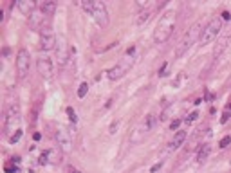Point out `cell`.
<instances>
[{
    "label": "cell",
    "instance_id": "13",
    "mask_svg": "<svg viewBox=\"0 0 231 173\" xmlns=\"http://www.w3.org/2000/svg\"><path fill=\"white\" fill-rule=\"evenodd\" d=\"M67 51H69V45L65 43V38H60L58 40V63H60V69H63L65 63L69 61Z\"/></svg>",
    "mask_w": 231,
    "mask_h": 173
},
{
    "label": "cell",
    "instance_id": "27",
    "mask_svg": "<svg viewBox=\"0 0 231 173\" xmlns=\"http://www.w3.org/2000/svg\"><path fill=\"white\" fill-rule=\"evenodd\" d=\"M179 124H181V119H175V121H172L170 128H172V130H175V128H179Z\"/></svg>",
    "mask_w": 231,
    "mask_h": 173
},
{
    "label": "cell",
    "instance_id": "20",
    "mask_svg": "<svg viewBox=\"0 0 231 173\" xmlns=\"http://www.w3.org/2000/svg\"><path fill=\"white\" fill-rule=\"evenodd\" d=\"M20 137H22V130H16L15 134H13V135H11V137H9V142H11V144H15V142H18V141H20Z\"/></svg>",
    "mask_w": 231,
    "mask_h": 173
},
{
    "label": "cell",
    "instance_id": "12",
    "mask_svg": "<svg viewBox=\"0 0 231 173\" xmlns=\"http://www.w3.org/2000/svg\"><path fill=\"white\" fill-rule=\"evenodd\" d=\"M36 69H38V72L42 77H45V79H51L53 77V61H51V58L40 56L36 59Z\"/></svg>",
    "mask_w": 231,
    "mask_h": 173
},
{
    "label": "cell",
    "instance_id": "2",
    "mask_svg": "<svg viewBox=\"0 0 231 173\" xmlns=\"http://www.w3.org/2000/svg\"><path fill=\"white\" fill-rule=\"evenodd\" d=\"M204 27H206V25H202V20H197L192 27L186 31V34L181 38L179 45H177V51H175V56L181 58L188 49H190V47H192L193 43H195V41H199V40H200V34H202V31H204Z\"/></svg>",
    "mask_w": 231,
    "mask_h": 173
},
{
    "label": "cell",
    "instance_id": "3",
    "mask_svg": "<svg viewBox=\"0 0 231 173\" xmlns=\"http://www.w3.org/2000/svg\"><path fill=\"white\" fill-rule=\"evenodd\" d=\"M81 7L97 22L99 27H107L108 25V11H107V5L99 0H81L79 2Z\"/></svg>",
    "mask_w": 231,
    "mask_h": 173
},
{
    "label": "cell",
    "instance_id": "17",
    "mask_svg": "<svg viewBox=\"0 0 231 173\" xmlns=\"http://www.w3.org/2000/svg\"><path fill=\"white\" fill-rule=\"evenodd\" d=\"M184 141H186V132H177V134H175V137L172 139V142H170V146L175 150V148H179V146H181Z\"/></svg>",
    "mask_w": 231,
    "mask_h": 173
},
{
    "label": "cell",
    "instance_id": "24",
    "mask_svg": "<svg viewBox=\"0 0 231 173\" xmlns=\"http://www.w3.org/2000/svg\"><path fill=\"white\" fill-rule=\"evenodd\" d=\"M117 128H119V121L116 119V121H112V124H110V128H108V134H116Z\"/></svg>",
    "mask_w": 231,
    "mask_h": 173
},
{
    "label": "cell",
    "instance_id": "18",
    "mask_svg": "<svg viewBox=\"0 0 231 173\" xmlns=\"http://www.w3.org/2000/svg\"><path fill=\"white\" fill-rule=\"evenodd\" d=\"M210 152H211V146H210V144H202L200 150H199V153H197V160H199V162H204V160L208 159Z\"/></svg>",
    "mask_w": 231,
    "mask_h": 173
},
{
    "label": "cell",
    "instance_id": "16",
    "mask_svg": "<svg viewBox=\"0 0 231 173\" xmlns=\"http://www.w3.org/2000/svg\"><path fill=\"white\" fill-rule=\"evenodd\" d=\"M38 9L49 18L54 11H56V2L54 0H45V2H38Z\"/></svg>",
    "mask_w": 231,
    "mask_h": 173
},
{
    "label": "cell",
    "instance_id": "10",
    "mask_svg": "<svg viewBox=\"0 0 231 173\" xmlns=\"http://www.w3.org/2000/svg\"><path fill=\"white\" fill-rule=\"evenodd\" d=\"M54 139H56L60 150H63V152H71L72 150V137L67 132L65 126H56L54 128Z\"/></svg>",
    "mask_w": 231,
    "mask_h": 173
},
{
    "label": "cell",
    "instance_id": "8",
    "mask_svg": "<svg viewBox=\"0 0 231 173\" xmlns=\"http://www.w3.org/2000/svg\"><path fill=\"white\" fill-rule=\"evenodd\" d=\"M58 45V38L54 36L51 25L45 27V23L42 25V31H40V49L42 51H51Z\"/></svg>",
    "mask_w": 231,
    "mask_h": 173
},
{
    "label": "cell",
    "instance_id": "7",
    "mask_svg": "<svg viewBox=\"0 0 231 173\" xmlns=\"http://www.w3.org/2000/svg\"><path fill=\"white\" fill-rule=\"evenodd\" d=\"M134 67V58L130 56H125L117 65H114L107 74H108V79H112V81H116V79H119V77H123L125 74H128L130 72V69Z\"/></svg>",
    "mask_w": 231,
    "mask_h": 173
},
{
    "label": "cell",
    "instance_id": "15",
    "mask_svg": "<svg viewBox=\"0 0 231 173\" xmlns=\"http://www.w3.org/2000/svg\"><path fill=\"white\" fill-rule=\"evenodd\" d=\"M45 18H47V16H45V15L40 11L38 7H36V9H35V11L29 15V25H31L33 29H38V27H42V25H43Z\"/></svg>",
    "mask_w": 231,
    "mask_h": 173
},
{
    "label": "cell",
    "instance_id": "5",
    "mask_svg": "<svg viewBox=\"0 0 231 173\" xmlns=\"http://www.w3.org/2000/svg\"><path fill=\"white\" fill-rule=\"evenodd\" d=\"M152 124H154V117H152V115H146V117L134 128V132L130 135V142H132V144L141 142V141L146 137V134L152 130Z\"/></svg>",
    "mask_w": 231,
    "mask_h": 173
},
{
    "label": "cell",
    "instance_id": "31",
    "mask_svg": "<svg viewBox=\"0 0 231 173\" xmlns=\"http://www.w3.org/2000/svg\"><path fill=\"white\" fill-rule=\"evenodd\" d=\"M222 18H224V20H229V18H231L229 13H228V11H224V13H222Z\"/></svg>",
    "mask_w": 231,
    "mask_h": 173
},
{
    "label": "cell",
    "instance_id": "21",
    "mask_svg": "<svg viewBox=\"0 0 231 173\" xmlns=\"http://www.w3.org/2000/svg\"><path fill=\"white\" fill-rule=\"evenodd\" d=\"M229 144H231V137H229V135H226V137L220 141V144H218V146H220V148H228Z\"/></svg>",
    "mask_w": 231,
    "mask_h": 173
},
{
    "label": "cell",
    "instance_id": "22",
    "mask_svg": "<svg viewBox=\"0 0 231 173\" xmlns=\"http://www.w3.org/2000/svg\"><path fill=\"white\" fill-rule=\"evenodd\" d=\"M38 162L40 164H47V162H49V152H43V153L40 155Z\"/></svg>",
    "mask_w": 231,
    "mask_h": 173
},
{
    "label": "cell",
    "instance_id": "1",
    "mask_svg": "<svg viewBox=\"0 0 231 173\" xmlns=\"http://www.w3.org/2000/svg\"><path fill=\"white\" fill-rule=\"evenodd\" d=\"M175 18H177V15H175L173 9L166 11V13L161 16V20H159V23H157V27H155V31H154V41L155 43H164L166 40L172 36L173 27H175Z\"/></svg>",
    "mask_w": 231,
    "mask_h": 173
},
{
    "label": "cell",
    "instance_id": "29",
    "mask_svg": "<svg viewBox=\"0 0 231 173\" xmlns=\"http://www.w3.org/2000/svg\"><path fill=\"white\" fill-rule=\"evenodd\" d=\"M18 168H15V166H6V173H13V171H16Z\"/></svg>",
    "mask_w": 231,
    "mask_h": 173
},
{
    "label": "cell",
    "instance_id": "23",
    "mask_svg": "<svg viewBox=\"0 0 231 173\" xmlns=\"http://www.w3.org/2000/svg\"><path fill=\"white\" fill-rule=\"evenodd\" d=\"M67 115H69V119H71L72 123H76V121H78V117H76V112H74V110H72L71 106L67 108Z\"/></svg>",
    "mask_w": 231,
    "mask_h": 173
},
{
    "label": "cell",
    "instance_id": "11",
    "mask_svg": "<svg viewBox=\"0 0 231 173\" xmlns=\"http://www.w3.org/2000/svg\"><path fill=\"white\" fill-rule=\"evenodd\" d=\"M166 5V2H148L141 11H139V16H137V23H145L152 18L155 11H161L163 7Z\"/></svg>",
    "mask_w": 231,
    "mask_h": 173
},
{
    "label": "cell",
    "instance_id": "25",
    "mask_svg": "<svg viewBox=\"0 0 231 173\" xmlns=\"http://www.w3.org/2000/svg\"><path fill=\"white\" fill-rule=\"evenodd\" d=\"M197 112H192V114L188 115V117H186V123H192V121H195V119H197Z\"/></svg>",
    "mask_w": 231,
    "mask_h": 173
},
{
    "label": "cell",
    "instance_id": "4",
    "mask_svg": "<svg viewBox=\"0 0 231 173\" xmlns=\"http://www.w3.org/2000/svg\"><path fill=\"white\" fill-rule=\"evenodd\" d=\"M18 124H20V108H18V105H11V106H9V110H7V114H6L4 134L11 137V134H13V132L20 130Z\"/></svg>",
    "mask_w": 231,
    "mask_h": 173
},
{
    "label": "cell",
    "instance_id": "14",
    "mask_svg": "<svg viewBox=\"0 0 231 173\" xmlns=\"http://www.w3.org/2000/svg\"><path fill=\"white\" fill-rule=\"evenodd\" d=\"M16 7L22 15H31L36 7H38V2H33V0H16Z\"/></svg>",
    "mask_w": 231,
    "mask_h": 173
},
{
    "label": "cell",
    "instance_id": "19",
    "mask_svg": "<svg viewBox=\"0 0 231 173\" xmlns=\"http://www.w3.org/2000/svg\"><path fill=\"white\" fill-rule=\"evenodd\" d=\"M87 92H89V85H87V83H81L79 88H78V97H85Z\"/></svg>",
    "mask_w": 231,
    "mask_h": 173
},
{
    "label": "cell",
    "instance_id": "32",
    "mask_svg": "<svg viewBox=\"0 0 231 173\" xmlns=\"http://www.w3.org/2000/svg\"><path fill=\"white\" fill-rule=\"evenodd\" d=\"M228 110H231V103H229V106H228Z\"/></svg>",
    "mask_w": 231,
    "mask_h": 173
},
{
    "label": "cell",
    "instance_id": "30",
    "mask_svg": "<svg viewBox=\"0 0 231 173\" xmlns=\"http://www.w3.org/2000/svg\"><path fill=\"white\" fill-rule=\"evenodd\" d=\"M164 69H166V63H163V67L159 69V76H164Z\"/></svg>",
    "mask_w": 231,
    "mask_h": 173
},
{
    "label": "cell",
    "instance_id": "9",
    "mask_svg": "<svg viewBox=\"0 0 231 173\" xmlns=\"http://www.w3.org/2000/svg\"><path fill=\"white\" fill-rule=\"evenodd\" d=\"M29 65H31V56L27 49H20L16 54V74L20 79H25L27 72H29Z\"/></svg>",
    "mask_w": 231,
    "mask_h": 173
},
{
    "label": "cell",
    "instance_id": "28",
    "mask_svg": "<svg viewBox=\"0 0 231 173\" xmlns=\"http://www.w3.org/2000/svg\"><path fill=\"white\" fill-rule=\"evenodd\" d=\"M229 115H231V110H226V112H224V115H222V119H220V121H222V123H226V121L229 119Z\"/></svg>",
    "mask_w": 231,
    "mask_h": 173
},
{
    "label": "cell",
    "instance_id": "6",
    "mask_svg": "<svg viewBox=\"0 0 231 173\" xmlns=\"http://www.w3.org/2000/svg\"><path fill=\"white\" fill-rule=\"evenodd\" d=\"M220 29H222V20L220 18H213L206 27H204V31H202V34H200V43L202 45H208V43H211L213 40L218 36V33H220Z\"/></svg>",
    "mask_w": 231,
    "mask_h": 173
},
{
    "label": "cell",
    "instance_id": "26",
    "mask_svg": "<svg viewBox=\"0 0 231 173\" xmlns=\"http://www.w3.org/2000/svg\"><path fill=\"white\" fill-rule=\"evenodd\" d=\"M65 171H67V173H79V170L74 168V166H67V168H65Z\"/></svg>",
    "mask_w": 231,
    "mask_h": 173
}]
</instances>
